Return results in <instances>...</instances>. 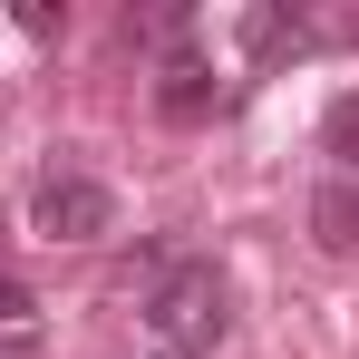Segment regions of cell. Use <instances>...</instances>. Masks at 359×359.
<instances>
[{
  "label": "cell",
  "instance_id": "1",
  "mask_svg": "<svg viewBox=\"0 0 359 359\" xmlns=\"http://www.w3.org/2000/svg\"><path fill=\"white\" fill-rule=\"evenodd\" d=\"M146 340L165 359H214L233 330V272L214 252H156V282H146Z\"/></svg>",
  "mask_w": 359,
  "mask_h": 359
},
{
  "label": "cell",
  "instance_id": "2",
  "mask_svg": "<svg viewBox=\"0 0 359 359\" xmlns=\"http://www.w3.org/2000/svg\"><path fill=\"white\" fill-rule=\"evenodd\" d=\"M29 233L39 243H107L117 233V194L97 175H39V194H29Z\"/></svg>",
  "mask_w": 359,
  "mask_h": 359
},
{
  "label": "cell",
  "instance_id": "3",
  "mask_svg": "<svg viewBox=\"0 0 359 359\" xmlns=\"http://www.w3.org/2000/svg\"><path fill=\"white\" fill-rule=\"evenodd\" d=\"M214 107H224V78H214V59L175 49V59H165V78H156V117H165V126H204Z\"/></svg>",
  "mask_w": 359,
  "mask_h": 359
},
{
  "label": "cell",
  "instance_id": "4",
  "mask_svg": "<svg viewBox=\"0 0 359 359\" xmlns=\"http://www.w3.org/2000/svg\"><path fill=\"white\" fill-rule=\"evenodd\" d=\"M311 233H320V252H340V262L359 252V175H320V194H311Z\"/></svg>",
  "mask_w": 359,
  "mask_h": 359
},
{
  "label": "cell",
  "instance_id": "5",
  "mask_svg": "<svg viewBox=\"0 0 359 359\" xmlns=\"http://www.w3.org/2000/svg\"><path fill=\"white\" fill-rule=\"evenodd\" d=\"M320 146H330V175H359V88H340V97H330Z\"/></svg>",
  "mask_w": 359,
  "mask_h": 359
},
{
  "label": "cell",
  "instance_id": "6",
  "mask_svg": "<svg viewBox=\"0 0 359 359\" xmlns=\"http://www.w3.org/2000/svg\"><path fill=\"white\" fill-rule=\"evenodd\" d=\"M10 330H39V301H29V282L0 272V340H10Z\"/></svg>",
  "mask_w": 359,
  "mask_h": 359
},
{
  "label": "cell",
  "instance_id": "7",
  "mask_svg": "<svg viewBox=\"0 0 359 359\" xmlns=\"http://www.w3.org/2000/svg\"><path fill=\"white\" fill-rule=\"evenodd\" d=\"M0 359H39V330H10V340H0Z\"/></svg>",
  "mask_w": 359,
  "mask_h": 359
},
{
  "label": "cell",
  "instance_id": "8",
  "mask_svg": "<svg viewBox=\"0 0 359 359\" xmlns=\"http://www.w3.org/2000/svg\"><path fill=\"white\" fill-rule=\"evenodd\" d=\"M156 359H165V350H156Z\"/></svg>",
  "mask_w": 359,
  "mask_h": 359
}]
</instances>
